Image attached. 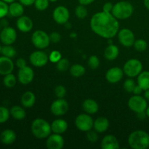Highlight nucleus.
<instances>
[{
    "label": "nucleus",
    "mask_w": 149,
    "mask_h": 149,
    "mask_svg": "<svg viewBox=\"0 0 149 149\" xmlns=\"http://www.w3.org/2000/svg\"><path fill=\"white\" fill-rule=\"evenodd\" d=\"M90 28L95 34L104 39L114 37L119 31V23L111 13L98 12L90 19Z\"/></svg>",
    "instance_id": "nucleus-1"
},
{
    "label": "nucleus",
    "mask_w": 149,
    "mask_h": 149,
    "mask_svg": "<svg viewBox=\"0 0 149 149\" xmlns=\"http://www.w3.org/2000/svg\"><path fill=\"white\" fill-rule=\"evenodd\" d=\"M128 143L132 149H146L149 148V134L144 130L133 131L128 137Z\"/></svg>",
    "instance_id": "nucleus-2"
},
{
    "label": "nucleus",
    "mask_w": 149,
    "mask_h": 149,
    "mask_svg": "<svg viewBox=\"0 0 149 149\" xmlns=\"http://www.w3.org/2000/svg\"><path fill=\"white\" fill-rule=\"evenodd\" d=\"M31 130L33 136L39 140L46 139L52 132L50 124L42 118L35 119L32 122Z\"/></svg>",
    "instance_id": "nucleus-3"
},
{
    "label": "nucleus",
    "mask_w": 149,
    "mask_h": 149,
    "mask_svg": "<svg viewBox=\"0 0 149 149\" xmlns=\"http://www.w3.org/2000/svg\"><path fill=\"white\" fill-rule=\"evenodd\" d=\"M134 7L130 1H120L113 4L111 14L118 20H125L132 15Z\"/></svg>",
    "instance_id": "nucleus-4"
},
{
    "label": "nucleus",
    "mask_w": 149,
    "mask_h": 149,
    "mask_svg": "<svg viewBox=\"0 0 149 149\" xmlns=\"http://www.w3.org/2000/svg\"><path fill=\"white\" fill-rule=\"evenodd\" d=\"M31 40L33 46L39 49H46L51 42L49 35L42 30L35 31L32 33Z\"/></svg>",
    "instance_id": "nucleus-5"
},
{
    "label": "nucleus",
    "mask_w": 149,
    "mask_h": 149,
    "mask_svg": "<svg viewBox=\"0 0 149 149\" xmlns=\"http://www.w3.org/2000/svg\"><path fill=\"white\" fill-rule=\"evenodd\" d=\"M143 64L141 61L132 58L127 61L123 66L124 74L130 78L136 77L142 72Z\"/></svg>",
    "instance_id": "nucleus-6"
},
{
    "label": "nucleus",
    "mask_w": 149,
    "mask_h": 149,
    "mask_svg": "<svg viewBox=\"0 0 149 149\" xmlns=\"http://www.w3.org/2000/svg\"><path fill=\"white\" fill-rule=\"evenodd\" d=\"M128 107L135 113H138L144 112L148 107L146 99L141 95H134L128 100Z\"/></svg>",
    "instance_id": "nucleus-7"
},
{
    "label": "nucleus",
    "mask_w": 149,
    "mask_h": 149,
    "mask_svg": "<svg viewBox=\"0 0 149 149\" xmlns=\"http://www.w3.org/2000/svg\"><path fill=\"white\" fill-rule=\"evenodd\" d=\"M75 125L79 130L81 132H88L93 130L94 120L88 113H81L76 117Z\"/></svg>",
    "instance_id": "nucleus-8"
},
{
    "label": "nucleus",
    "mask_w": 149,
    "mask_h": 149,
    "mask_svg": "<svg viewBox=\"0 0 149 149\" xmlns=\"http://www.w3.org/2000/svg\"><path fill=\"white\" fill-rule=\"evenodd\" d=\"M69 109V104L64 98H58L50 106V111L53 115L61 116L65 115Z\"/></svg>",
    "instance_id": "nucleus-9"
},
{
    "label": "nucleus",
    "mask_w": 149,
    "mask_h": 149,
    "mask_svg": "<svg viewBox=\"0 0 149 149\" xmlns=\"http://www.w3.org/2000/svg\"><path fill=\"white\" fill-rule=\"evenodd\" d=\"M17 36L15 29L10 26H5L0 31V41L3 45H12L15 42Z\"/></svg>",
    "instance_id": "nucleus-10"
},
{
    "label": "nucleus",
    "mask_w": 149,
    "mask_h": 149,
    "mask_svg": "<svg viewBox=\"0 0 149 149\" xmlns=\"http://www.w3.org/2000/svg\"><path fill=\"white\" fill-rule=\"evenodd\" d=\"M118 39L121 45L125 47H130L133 46L135 41V34L129 29H122L117 33Z\"/></svg>",
    "instance_id": "nucleus-11"
},
{
    "label": "nucleus",
    "mask_w": 149,
    "mask_h": 149,
    "mask_svg": "<svg viewBox=\"0 0 149 149\" xmlns=\"http://www.w3.org/2000/svg\"><path fill=\"white\" fill-rule=\"evenodd\" d=\"M29 61L35 67H43L49 61V56L42 50H36L32 52L29 56Z\"/></svg>",
    "instance_id": "nucleus-12"
},
{
    "label": "nucleus",
    "mask_w": 149,
    "mask_h": 149,
    "mask_svg": "<svg viewBox=\"0 0 149 149\" xmlns=\"http://www.w3.org/2000/svg\"><path fill=\"white\" fill-rule=\"evenodd\" d=\"M52 17L55 23L60 25H65L70 18V13L68 8L64 6H58L52 13Z\"/></svg>",
    "instance_id": "nucleus-13"
},
{
    "label": "nucleus",
    "mask_w": 149,
    "mask_h": 149,
    "mask_svg": "<svg viewBox=\"0 0 149 149\" xmlns=\"http://www.w3.org/2000/svg\"><path fill=\"white\" fill-rule=\"evenodd\" d=\"M17 80L23 85H27L33 81L34 78V71L33 68L26 65L21 68H19L17 72Z\"/></svg>",
    "instance_id": "nucleus-14"
},
{
    "label": "nucleus",
    "mask_w": 149,
    "mask_h": 149,
    "mask_svg": "<svg viewBox=\"0 0 149 149\" xmlns=\"http://www.w3.org/2000/svg\"><path fill=\"white\" fill-rule=\"evenodd\" d=\"M64 143V139L61 134H50L46 140V146L48 149H61L63 148Z\"/></svg>",
    "instance_id": "nucleus-15"
},
{
    "label": "nucleus",
    "mask_w": 149,
    "mask_h": 149,
    "mask_svg": "<svg viewBox=\"0 0 149 149\" xmlns=\"http://www.w3.org/2000/svg\"><path fill=\"white\" fill-rule=\"evenodd\" d=\"M123 69L119 67H112L106 73V79L111 84H116L122 80L124 76Z\"/></svg>",
    "instance_id": "nucleus-16"
},
{
    "label": "nucleus",
    "mask_w": 149,
    "mask_h": 149,
    "mask_svg": "<svg viewBox=\"0 0 149 149\" xmlns=\"http://www.w3.org/2000/svg\"><path fill=\"white\" fill-rule=\"evenodd\" d=\"M16 26L20 31L23 33H28L33 29V20L28 16L22 15L17 17V21H16Z\"/></svg>",
    "instance_id": "nucleus-17"
},
{
    "label": "nucleus",
    "mask_w": 149,
    "mask_h": 149,
    "mask_svg": "<svg viewBox=\"0 0 149 149\" xmlns=\"http://www.w3.org/2000/svg\"><path fill=\"white\" fill-rule=\"evenodd\" d=\"M14 63L12 58L5 56H0V75L5 76L13 73L14 70Z\"/></svg>",
    "instance_id": "nucleus-18"
},
{
    "label": "nucleus",
    "mask_w": 149,
    "mask_h": 149,
    "mask_svg": "<svg viewBox=\"0 0 149 149\" xmlns=\"http://www.w3.org/2000/svg\"><path fill=\"white\" fill-rule=\"evenodd\" d=\"M102 149H119L120 148L119 141L113 135H107L102 139L100 143Z\"/></svg>",
    "instance_id": "nucleus-19"
},
{
    "label": "nucleus",
    "mask_w": 149,
    "mask_h": 149,
    "mask_svg": "<svg viewBox=\"0 0 149 149\" xmlns=\"http://www.w3.org/2000/svg\"><path fill=\"white\" fill-rule=\"evenodd\" d=\"M17 139L15 132L11 129H6L0 134V141L6 146H10L14 143Z\"/></svg>",
    "instance_id": "nucleus-20"
},
{
    "label": "nucleus",
    "mask_w": 149,
    "mask_h": 149,
    "mask_svg": "<svg viewBox=\"0 0 149 149\" xmlns=\"http://www.w3.org/2000/svg\"><path fill=\"white\" fill-rule=\"evenodd\" d=\"M20 103L23 107L29 109L34 106L36 103V95L31 91H26L20 97Z\"/></svg>",
    "instance_id": "nucleus-21"
},
{
    "label": "nucleus",
    "mask_w": 149,
    "mask_h": 149,
    "mask_svg": "<svg viewBox=\"0 0 149 149\" xmlns=\"http://www.w3.org/2000/svg\"><path fill=\"white\" fill-rule=\"evenodd\" d=\"M51 129L53 133L63 134L68 130V123L65 120L62 119H58L54 120L51 124Z\"/></svg>",
    "instance_id": "nucleus-22"
},
{
    "label": "nucleus",
    "mask_w": 149,
    "mask_h": 149,
    "mask_svg": "<svg viewBox=\"0 0 149 149\" xmlns=\"http://www.w3.org/2000/svg\"><path fill=\"white\" fill-rule=\"evenodd\" d=\"M83 110L88 114H95L99 110V105L97 101L92 98H87L82 103Z\"/></svg>",
    "instance_id": "nucleus-23"
},
{
    "label": "nucleus",
    "mask_w": 149,
    "mask_h": 149,
    "mask_svg": "<svg viewBox=\"0 0 149 149\" xmlns=\"http://www.w3.org/2000/svg\"><path fill=\"white\" fill-rule=\"evenodd\" d=\"M109 121L106 117L100 116L94 121L93 128L97 133H103L109 129Z\"/></svg>",
    "instance_id": "nucleus-24"
},
{
    "label": "nucleus",
    "mask_w": 149,
    "mask_h": 149,
    "mask_svg": "<svg viewBox=\"0 0 149 149\" xmlns=\"http://www.w3.org/2000/svg\"><path fill=\"white\" fill-rule=\"evenodd\" d=\"M24 6L20 2L14 1L9 4V15L13 17H19L23 15Z\"/></svg>",
    "instance_id": "nucleus-25"
},
{
    "label": "nucleus",
    "mask_w": 149,
    "mask_h": 149,
    "mask_svg": "<svg viewBox=\"0 0 149 149\" xmlns=\"http://www.w3.org/2000/svg\"><path fill=\"white\" fill-rule=\"evenodd\" d=\"M119 49L116 45L110 44L104 50V57L108 61H114L118 58Z\"/></svg>",
    "instance_id": "nucleus-26"
},
{
    "label": "nucleus",
    "mask_w": 149,
    "mask_h": 149,
    "mask_svg": "<svg viewBox=\"0 0 149 149\" xmlns=\"http://www.w3.org/2000/svg\"><path fill=\"white\" fill-rule=\"evenodd\" d=\"M10 116L16 120H23L26 116V112L22 106H14L10 109Z\"/></svg>",
    "instance_id": "nucleus-27"
},
{
    "label": "nucleus",
    "mask_w": 149,
    "mask_h": 149,
    "mask_svg": "<svg viewBox=\"0 0 149 149\" xmlns=\"http://www.w3.org/2000/svg\"><path fill=\"white\" fill-rule=\"evenodd\" d=\"M138 84L143 90V91L149 89V71H142L137 79Z\"/></svg>",
    "instance_id": "nucleus-28"
},
{
    "label": "nucleus",
    "mask_w": 149,
    "mask_h": 149,
    "mask_svg": "<svg viewBox=\"0 0 149 149\" xmlns=\"http://www.w3.org/2000/svg\"><path fill=\"white\" fill-rule=\"evenodd\" d=\"M85 68L81 64H74L69 68V72L72 77H80L85 74Z\"/></svg>",
    "instance_id": "nucleus-29"
},
{
    "label": "nucleus",
    "mask_w": 149,
    "mask_h": 149,
    "mask_svg": "<svg viewBox=\"0 0 149 149\" xmlns=\"http://www.w3.org/2000/svg\"><path fill=\"white\" fill-rule=\"evenodd\" d=\"M17 78L13 74H9L4 76L3 84L7 88H13L16 85Z\"/></svg>",
    "instance_id": "nucleus-30"
},
{
    "label": "nucleus",
    "mask_w": 149,
    "mask_h": 149,
    "mask_svg": "<svg viewBox=\"0 0 149 149\" xmlns=\"http://www.w3.org/2000/svg\"><path fill=\"white\" fill-rule=\"evenodd\" d=\"M1 54L3 56L13 58L15 56L16 54H17V52H16L15 48L12 46V45H4V46L1 47Z\"/></svg>",
    "instance_id": "nucleus-31"
},
{
    "label": "nucleus",
    "mask_w": 149,
    "mask_h": 149,
    "mask_svg": "<svg viewBox=\"0 0 149 149\" xmlns=\"http://www.w3.org/2000/svg\"><path fill=\"white\" fill-rule=\"evenodd\" d=\"M75 14L78 18L84 19L88 15V11H87V9L86 8L85 5L79 4V5H78L75 8Z\"/></svg>",
    "instance_id": "nucleus-32"
},
{
    "label": "nucleus",
    "mask_w": 149,
    "mask_h": 149,
    "mask_svg": "<svg viewBox=\"0 0 149 149\" xmlns=\"http://www.w3.org/2000/svg\"><path fill=\"white\" fill-rule=\"evenodd\" d=\"M56 68L59 71H65L70 68V62L67 58H61L56 63Z\"/></svg>",
    "instance_id": "nucleus-33"
},
{
    "label": "nucleus",
    "mask_w": 149,
    "mask_h": 149,
    "mask_svg": "<svg viewBox=\"0 0 149 149\" xmlns=\"http://www.w3.org/2000/svg\"><path fill=\"white\" fill-rule=\"evenodd\" d=\"M133 46L135 49L138 52H144L148 48V43L144 39H139L135 41Z\"/></svg>",
    "instance_id": "nucleus-34"
},
{
    "label": "nucleus",
    "mask_w": 149,
    "mask_h": 149,
    "mask_svg": "<svg viewBox=\"0 0 149 149\" xmlns=\"http://www.w3.org/2000/svg\"><path fill=\"white\" fill-rule=\"evenodd\" d=\"M10 116V111L7 108L0 106V124H4L8 121Z\"/></svg>",
    "instance_id": "nucleus-35"
},
{
    "label": "nucleus",
    "mask_w": 149,
    "mask_h": 149,
    "mask_svg": "<svg viewBox=\"0 0 149 149\" xmlns=\"http://www.w3.org/2000/svg\"><path fill=\"white\" fill-rule=\"evenodd\" d=\"M135 81L132 79V78H130L127 79L125 81L123 84V87H124V90L127 92V93H132L133 92L134 88H135Z\"/></svg>",
    "instance_id": "nucleus-36"
},
{
    "label": "nucleus",
    "mask_w": 149,
    "mask_h": 149,
    "mask_svg": "<svg viewBox=\"0 0 149 149\" xmlns=\"http://www.w3.org/2000/svg\"><path fill=\"white\" fill-rule=\"evenodd\" d=\"M49 0H35L34 6L39 11H45L49 7Z\"/></svg>",
    "instance_id": "nucleus-37"
},
{
    "label": "nucleus",
    "mask_w": 149,
    "mask_h": 149,
    "mask_svg": "<svg viewBox=\"0 0 149 149\" xmlns=\"http://www.w3.org/2000/svg\"><path fill=\"white\" fill-rule=\"evenodd\" d=\"M87 64L91 69H97L100 65V59L97 55H91L89 58Z\"/></svg>",
    "instance_id": "nucleus-38"
},
{
    "label": "nucleus",
    "mask_w": 149,
    "mask_h": 149,
    "mask_svg": "<svg viewBox=\"0 0 149 149\" xmlns=\"http://www.w3.org/2000/svg\"><path fill=\"white\" fill-rule=\"evenodd\" d=\"M9 14V5L3 0H0V19H3Z\"/></svg>",
    "instance_id": "nucleus-39"
},
{
    "label": "nucleus",
    "mask_w": 149,
    "mask_h": 149,
    "mask_svg": "<svg viewBox=\"0 0 149 149\" xmlns=\"http://www.w3.org/2000/svg\"><path fill=\"white\" fill-rule=\"evenodd\" d=\"M54 92L57 98H64L66 95V89L63 85H58L55 87Z\"/></svg>",
    "instance_id": "nucleus-40"
},
{
    "label": "nucleus",
    "mask_w": 149,
    "mask_h": 149,
    "mask_svg": "<svg viewBox=\"0 0 149 149\" xmlns=\"http://www.w3.org/2000/svg\"><path fill=\"white\" fill-rule=\"evenodd\" d=\"M62 58V55L58 50H53L49 55V61L53 63H56Z\"/></svg>",
    "instance_id": "nucleus-41"
},
{
    "label": "nucleus",
    "mask_w": 149,
    "mask_h": 149,
    "mask_svg": "<svg viewBox=\"0 0 149 149\" xmlns=\"http://www.w3.org/2000/svg\"><path fill=\"white\" fill-rule=\"evenodd\" d=\"M87 139L89 141L92 143H95L97 141L98 139V135H97V132H96L95 130H91L87 132Z\"/></svg>",
    "instance_id": "nucleus-42"
},
{
    "label": "nucleus",
    "mask_w": 149,
    "mask_h": 149,
    "mask_svg": "<svg viewBox=\"0 0 149 149\" xmlns=\"http://www.w3.org/2000/svg\"><path fill=\"white\" fill-rule=\"evenodd\" d=\"M50 42L52 43H58L61 40V35L57 31H53L49 34Z\"/></svg>",
    "instance_id": "nucleus-43"
},
{
    "label": "nucleus",
    "mask_w": 149,
    "mask_h": 149,
    "mask_svg": "<svg viewBox=\"0 0 149 149\" xmlns=\"http://www.w3.org/2000/svg\"><path fill=\"white\" fill-rule=\"evenodd\" d=\"M113 4H112L111 2H106L103 6V11L105 12V13H111L112 10H113Z\"/></svg>",
    "instance_id": "nucleus-44"
},
{
    "label": "nucleus",
    "mask_w": 149,
    "mask_h": 149,
    "mask_svg": "<svg viewBox=\"0 0 149 149\" xmlns=\"http://www.w3.org/2000/svg\"><path fill=\"white\" fill-rule=\"evenodd\" d=\"M15 65L18 68H23V67H25L26 65H27V64H26V61L24 58H18V59L16 61Z\"/></svg>",
    "instance_id": "nucleus-45"
},
{
    "label": "nucleus",
    "mask_w": 149,
    "mask_h": 149,
    "mask_svg": "<svg viewBox=\"0 0 149 149\" xmlns=\"http://www.w3.org/2000/svg\"><path fill=\"white\" fill-rule=\"evenodd\" d=\"M19 2L21 3L23 6L26 7H29L33 4H34L35 0H19Z\"/></svg>",
    "instance_id": "nucleus-46"
},
{
    "label": "nucleus",
    "mask_w": 149,
    "mask_h": 149,
    "mask_svg": "<svg viewBox=\"0 0 149 149\" xmlns=\"http://www.w3.org/2000/svg\"><path fill=\"white\" fill-rule=\"evenodd\" d=\"M143 91V89L141 88V87H140L138 84H137L136 85H135V88H134L132 93H134L135 95H141V93H142Z\"/></svg>",
    "instance_id": "nucleus-47"
},
{
    "label": "nucleus",
    "mask_w": 149,
    "mask_h": 149,
    "mask_svg": "<svg viewBox=\"0 0 149 149\" xmlns=\"http://www.w3.org/2000/svg\"><path fill=\"white\" fill-rule=\"evenodd\" d=\"M95 1V0H78L79 3L80 4H83V5L85 6L92 4V3L94 2Z\"/></svg>",
    "instance_id": "nucleus-48"
},
{
    "label": "nucleus",
    "mask_w": 149,
    "mask_h": 149,
    "mask_svg": "<svg viewBox=\"0 0 149 149\" xmlns=\"http://www.w3.org/2000/svg\"><path fill=\"white\" fill-rule=\"evenodd\" d=\"M144 97L146 99L147 101H149V89L147 90H145V93H144Z\"/></svg>",
    "instance_id": "nucleus-49"
},
{
    "label": "nucleus",
    "mask_w": 149,
    "mask_h": 149,
    "mask_svg": "<svg viewBox=\"0 0 149 149\" xmlns=\"http://www.w3.org/2000/svg\"><path fill=\"white\" fill-rule=\"evenodd\" d=\"M143 4H144V6H145L147 10H149V0H144Z\"/></svg>",
    "instance_id": "nucleus-50"
},
{
    "label": "nucleus",
    "mask_w": 149,
    "mask_h": 149,
    "mask_svg": "<svg viewBox=\"0 0 149 149\" xmlns=\"http://www.w3.org/2000/svg\"><path fill=\"white\" fill-rule=\"evenodd\" d=\"M3 1H5L6 3H7V4H10V3L15 1V0H3Z\"/></svg>",
    "instance_id": "nucleus-51"
},
{
    "label": "nucleus",
    "mask_w": 149,
    "mask_h": 149,
    "mask_svg": "<svg viewBox=\"0 0 149 149\" xmlns=\"http://www.w3.org/2000/svg\"><path fill=\"white\" fill-rule=\"evenodd\" d=\"M146 116L149 118V106L147 107L146 110Z\"/></svg>",
    "instance_id": "nucleus-52"
},
{
    "label": "nucleus",
    "mask_w": 149,
    "mask_h": 149,
    "mask_svg": "<svg viewBox=\"0 0 149 149\" xmlns=\"http://www.w3.org/2000/svg\"><path fill=\"white\" fill-rule=\"evenodd\" d=\"M50 2H56V1H58V0H49Z\"/></svg>",
    "instance_id": "nucleus-53"
},
{
    "label": "nucleus",
    "mask_w": 149,
    "mask_h": 149,
    "mask_svg": "<svg viewBox=\"0 0 149 149\" xmlns=\"http://www.w3.org/2000/svg\"><path fill=\"white\" fill-rule=\"evenodd\" d=\"M1 45H0V53H1Z\"/></svg>",
    "instance_id": "nucleus-54"
}]
</instances>
